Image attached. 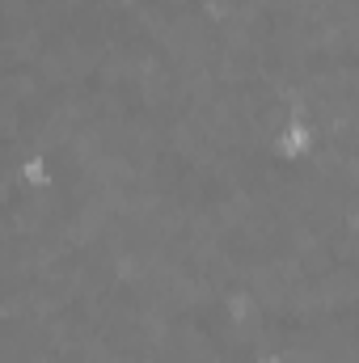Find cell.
<instances>
[{
  "label": "cell",
  "instance_id": "cell-1",
  "mask_svg": "<svg viewBox=\"0 0 359 363\" xmlns=\"http://www.w3.org/2000/svg\"><path fill=\"white\" fill-rule=\"evenodd\" d=\"M283 161H304L313 148H317V131L309 127V123H300V118H292V123H283L279 131H275V144H270Z\"/></svg>",
  "mask_w": 359,
  "mask_h": 363
},
{
  "label": "cell",
  "instance_id": "cell-2",
  "mask_svg": "<svg viewBox=\"0 0 359 363\" xmlns=\"http://www.w3.org/2000/svg\"><path fill=\"white\" fill-rule=\"evenodd\" d=\"M254 363H287V355H279V351H263Z\"/></svg>",
  "mask_w": 359,
  "mask_h": 363
}]
</instances>
